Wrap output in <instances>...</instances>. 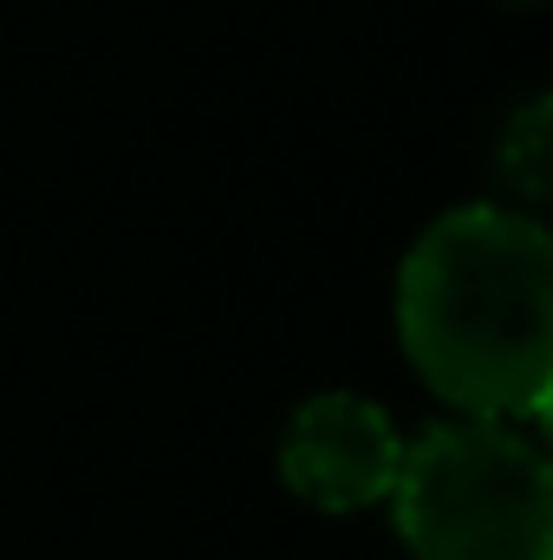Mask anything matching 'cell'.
Here are the masks:
<instances>
[{"label": "cell", "mask_w": 553, "mask_h": 560, "mask_svg": "<svg viewBox=\"0 0 553 560\" xmlns=\"http://www.w3.org/2000/svg\"><path fill=\"white\" fill-rule=\"evenodd\" d=\"M391 502L416 560H553V463L502 418L436 423Z\"/></svg>", "instance_id": "cell-2"}, {"label": "cell", "mask_w": 553, "mask_h": 560, "mask_svg": "<svg viewBox=\"0 0 553 560\" xmlns=\"http://www.w3.org/2000/svg\"><path fill=\"white\" fill-rule=\"evenodd\" d=\"M398 332L456 411H534L553 392V235L521 209L443 215L404 261Z\"/></svg>", "instance_id": "cell-1"}, {"label": "cell", "mask_w": 553, "mask_h": 560, "mask_svg": "<svg viewBox=\"0 0 553 560\" xmlns=\"http://www.w3.org/2000/svg\"><path fill=\"white\" fill-rule=\"evenodd\" d=\"M495 176L515 202H553V92L508 118L502 150H495Z\"/></svg>", "instance_id": "cell-4"}, {"label": "cell", "mask_w": 553, "mask_h": 560, "mask_svg": "<svg viewBox=\"0 0 553 560\" xmlns=\"http://www.w3.org/2000/svg\"><path fill=\"white\" fill-rule=\"evenodd\" d=\"M398 469H404V443L391 418L352 392H326L299 405L280 436V476L313 509H365L398 489Z\"/></svg>", "instance_id": "cell-3"}, {"label": "cell", "mask_w": 553, "mask_h": 560, "mask_svg": "<svg viewBox=\"0 0 553 560\" xmlns=\"http://www.w3.org/2000/svg\"><path fill=\"white\" fill-rule=\"evenodd\" d=\"M534 418H541V450H548V463H553V392L534 405Z\"/></svg>", "instance_id": "cell-5"}]
</instances>
